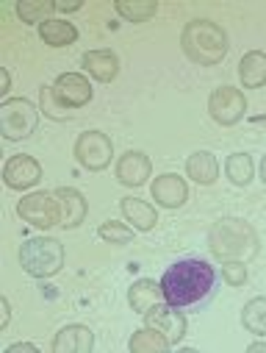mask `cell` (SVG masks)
I'll use <instances>...</instances> for the list:
<instances>
[{
	"label": "cell",
	"mask_w": 266,
	"mask_h": 353,
	"mask_svg": "<svg viewBox=\"0 0 266 353\" xmlns=\"http://www.w3.org/2000/svg\"><path fill=\"white\" fill-rule=\"evenodd\" d=\"M239 78L244 83V90H261L266 83V53L250 50L239 61Z\"/></svg>",
	"instance_id": "cell-20"
},
{
	"label": "cell",
	"mask_w": 266,
	"mask_h": 353,
	"mask_svg": "<svg viewBox=\"0 0 266 353\" xmlns=\"http://www.w3.org/2000/svg\"><path fill=\"white\" fill-rule=\"evenodd\" d=\"M128 303H131V309H133L136 314L144 317L147 312H153V309H158L161 303H166V298H164L161 284H155L153 279H139V281H133L131 290H128Z\"/></svg>",
	"instance_id": "cell-15"
},
{
	"label": "cell",
	"mask_w": 266,
	"mask_h": 353,
	"mask_svg": "<svg viewBox=\"0 0 266 353\" xmlns=\"http://www.w3.org/2000/svg\"><path fill=\"white\" fill-rule=\"evenodd\" d=\"M61 203V225L64 228H78L83 220H86V212H89V203L86 198L75 190V187H58L53 192Z\"/></svg>",
	"instance_id": "cell-17"
},
{
	"label": "cell",
	"mask_w": 266,
	"mask_h": 353,
	"mask_svg": "<svg viewBox=\"0 0 266 353\" xmlns=\"http://www.w3.org/2000/svg\"><path fill=\"white\" fill-rule=\"evenodd\" d=\"M172 347V342L161 334V331H155V328H142V331H133V336H131V342H128V350L131 353H166Z\"/></svg>",
	"instance_id": "cell-22"
},
{
	"label": "cell",
	"mask_w": 266,
	"mask_h": 353,
	"mask_svg": "<svg viewBox=\"0 0 266 353\" xmlns=\"http://www.w3.org/2000/svg\"><path fill=\"white\" fill-rule=\"evenodd\" d=\"M150 192H153V201L164 209H181L189 198V187L177 172L158 175V179L153 181V187H150Z\"/></svg>",
	"instance_id": "cell-12"
},
{
	"label": "cell",
	"mask_w": 266,
	"mask_h": 353,
	"mask_svg": "<svg viewBox=\"0 0 266 353\" xmlns=\"http://www.w3.org/2000/svg\"><path fill=\"white\" fill-rule=\"evenodd\" d=\"M92 83L80 72H61L53 83V98L61 109H80L92 101Z\"/></svg>",
	"instance_id": "cell-9"
},
{
	"label": "cell",
	"mask_w": 266,
	"mask_h": 353,
	"mask_svg": "<svg viewBox=\"0 0 266 353\" xmlns=\"http://www.w3.org/2000/svg\"><path fill=\"white\" fill-rule=\"evenodd\" d=\"M0 78H3V83H0V95H6V92H9V83H12L9 70H0Z\"/></svg>",
	"instance_id": "cell-32"
},
{
	"label": "cell",
	"mask_w": 266,
	"mask_h": 353,
	"mask_svg": "<svg viewBox=\"0 0 266 353\" xmlns=\"http://www.w3.org/2000/svg\"><path fill=\"white\" fill-rule=\"evenodd\" d=\"M155 0H117V14L125 17L128 23H147L150 17H155Z\"/></svg>",
	"instance_id": "cell-25"
},
{
	"label": "cell",
	"mask_w": 266,
	"mask_h": 353,
	"mask_svg": "<svg viewBox=\"0 0 266 353\" xmlns=\"http://www.w3.org/2000/svg\"><path fill=\"white\" fill-rule=\"evenodd\" d=\"M0 309H3V314H0V328H6L9 325V301L6 298H0Z\"/></svg>",
	"instance_id": "cell-31"
},
{
	"label": "cell",
	"mask_w": 266,
	"mask_h": 353,
	"mask_svg": "<svg viewBox=\"0 0 266 353\" xmlns=\"http://www.w3.org/2000/svg\"><path fill=\"white\" fill-rule=\"evenodd\" d=\"M222 279L230 284V287H244L247 284V268L244 261H222Z\"/></svg>",
	"instance_id": "cell-28"
},
{
	"label": "cell",
	"mask_w": 266,
	"mask_h": 353,
	"mask_svg": "<svg viewBox=\"0 0 266 353\" xmlns=\"http://www.w3.org/2000/svg\"><path fill=\"white\" fill-rule=\"evenodd\" d=\"M83 70L100 83H111L120 75V59L114 50H89L80 56Z\"/></svg>",
	"instance_id": "cell-16"
},
{
	"label": "cell",
	"mask_w": 266,
	"mask_h": 353,
	"mask_svg": "<svg viewBox=\"0 0 266 353\" xmlns=\"http://www.w3.org/2000/svg\"><path fill=\"white\" fill-rule=\"evenodd\" d=\"M23 350L25 353H36L39 347L34 342H14V345H9V353H23Z\"/></svg>",
	"instance_id": "cell-30"
},
{
	"label": "cell",
	"mask_w": 266,
	"mask_h": 353,
	"mask_svg": "<svg viewBox=\"0 0 266 353\" xmlns=\"http://www.w3.org/2000/svg\"><path fill=\"white\" fill-rule=\"evenodd\" d=\"M17 214L31 223L34 228H53V225H61V203L56 195H47V192H31L25 195L20 203H17Z\"/></svg>",
	"instance_id": "cell-7"
},
{
	"label": "cell",
	"mask_w": 266,
	"mask_h": 353,
	"mask_svg": "<svg viewBox=\"0 0 266 353\" xmlns=\"http://www.w3.org/2000/svg\"><path fill=\"white\" fill-rule=\"evenodd\" d=\"M247 112V98L236 86H219L208 98V114L219 125H236Z\"/></svg>",
	"instance_id": "cell-8"
},
{
	"label": "cell",
	"mask_w": 266,
	"mask_h": 353,
	"mask_svg": "<svg viewBox=\"0 0 266 353\" xmlns=\"http://www.w3.org/2000/svg\"><path fill=\"white\" fill-rule=\"evenodd\" d=\"M184 53L200 67H217L228 56V34L211 20H192L181 34Z\"/></svg>",
	"instance_id": "cell-2"
},
{
	"label": "cell",
	"mask_w": 266,
	"mask_h": 353,
	"mask_svg": "<svg viewBox=\"0 0 266 353\" xmlns=\"http://www.w3.org/2000/svg\"><path fill=\"white\" fill-rule=\"evenodd\" d=\"M247 350H250V353H266V342H252Z\"/></svg>",
	"instance_id": "cell-34"
},
{
	"label": "cell",
	"mask_w": 266,
	"mask_h": 353,
	"mask_svg": "<svg viewBox=\"0 0 266 353\" xmlns=\"http://www.w3.org/2000/svg\"><path fill=\"white\" fill-rule=\"evenodd\" d=\"M78 164L89 172H100L111 164V156H114V142L109 139V134L103 131H83L78 139H75V148H72Z\"/></svg>",
	"instance_id": "cell-6"
},
{
	"label": "cell",
	"mask_w": 266,
	"mask_h": 353,
	"mask_svg": "<svg viewBox=\"0 0 266 353\" xmlns=\"http://www.w3.org/2000/svg\"><path fill=\"white\" fill-rule=\"evenodd\" d=\"M39 179H42L39 161L34 156H25V153L12 156L6 161V167H3V181H6L9 190H20V192L23 190H31V187L39 184Z\"/></svg>",
	"instance_id": "cell-10"
},
{
	"label": "cell",
	"mask_w": 266,
	"mask_h": 353,
	"mask_svg": "<svg viewBox=\"0 0 266 353\" xmlns=\"http://www.w3.org/2000/svg\"><path fill=\"white\" fill-rule=\"evenodd\" d=\"M20 264L34 279H53L64 268V245L53 236H31L20 248Z\"/></svg>",
	"instance_id": "cell-4"
},
{
	"label": "cell",
	"mask_w": 266,
	"mask_h": 353,
	"mask_svg": "<svg viewBox=\"0 0 266 353\" xmlns=\"http://www.w3.org/2000/svg\"><path fill=\"white\" fill-rule=\"evenodd\" d=\"M39 98H42V112H45L47 117H53V120H67V114H61L64 109H61V106L56 103V98H53V86H42Z\"/></svg>",
	"instance_id": "cell-29"
},
{
	"label": "cell",
	"mask_w": 266,
	"mask_h": 353,
	"mask_svg": "<svg viewBox=\"0 0 266 353\" xmlns=\"http://www.w3.org/2000/svg\"><path fill=\"white\" fill-rule=\"evenodd\" d=\"M133 231L136 228H131V225H125V223H117V220H109V223H103L100 225V239H106V242H111V245H128L131 239H133Z\"/></svg>",
	"instance_id": "cell-27"
},
{
	"label": "cell",
	"mask_w": 266,
	"mask_h": 353,
	"mask_svg": "<svg viewBox=\"0 0 266 353\" xmlns=\"http://www.w3.org/2000/svg\"><path fill=\"white\" fill-rule=\"evenodd\" d=\"M225 172L236 187H247L252 181V172H255L252 156L250 153H230L228 161H225Z\"/></svg>",
	"instance_id": "cell-24"
},
{
	"label": "cell",
	"mask_w": 266,
	"mask_h": 353,
	"mask_svg": "<svg viewBox=\"0 0 266 353\" xmlns=\"http://www.w3.org/2000/svg\"><path fill=\"white\" fill-rule=\"evenodd\" d=\"M144 323L150 325V328H155V331H161L169 342H172V347L181 342L184 336H186V314H184V309H175V306H158V309H153V312H147L144 314Z\"/></svg>",
	"instance_id": "cell-11"
},
{
	"label": "cell",
	"mask_w": 266,
	"mask_h": 353,
	"mask_svg": "<svg viewBox=\"0 0 266 353\" xmlns=\"http://www.w3.org/2000/svg\"><path fill=\"white\" fill-rule=\"evenodd\" d=\"M208 248L219 261H250L258 253V234L244 220H219L208 234Z\"/></svg>",
	"instance_id": "cell-3"
},
{
	"label": "cell",
	"mask_w": 266,
	"mask_h": 353,
	"mask_svg": "<svg viewBox=\"0 0 266 353\" xmlns=\"http://www.w3.org/2000/svg\"><path fill=\"white\" fill-rule=\"evenodd\" d=\"M80 3H56V12H78Z\"/></svg>",
	"instance_id": "cell-33"
},
{
	"label": "cell",
	"mask_w": 266,
	"mask_h": 353,
	"mask_svg": "<svg viewBox=\"0 0 266 353\" xmlns=\"http://www.w3.org/2000/svg\"><path fill=\"white\" fill-rule=\"evenodd\" d=\"M56 12L53 0H20L17 3V17L28 26H42L50 20V14Z\"/></svg>",
	"instance_id": "cell-23"
},
{
	"label": "cell",
	"mask_w": 266,
	"mask_h": 353,
	"mask_svg": "<svg viewBox=\"0 0 266 353\" xmlns=\"http://www.w3.org/2000/svg\"><path fill=\"white\" fill-rule=\"evenodd\" d=\"M39 39L50 48H67L78 39V28L67 20H47L39 26Z\"/></svg>",
	"instance_id": "cell-21"
},
{
	"label": "cell",
	"mask_w": 266,
	"mask_h": 353,
	"mask_svg": "<svg viewBox=\"0 0 266 353\" xmlns=\"http://www.w3.org/2000/svg\"><path fill=\"white\" fill-rule=\"evenodd\" d=\"M186 172L200 187H211L219 179V161L211 150H197L186 159Z\"/></svg>",
	"instance_id": "cell-19"
},
{
	"label": "cell",
	"mask_w": 266,
	"mask_h": 353,
	"mask_svg": "<svg viewBox=\"0 0 266 353\" xmlns=\"http://www.w3.org/2000/svg\"><path fill=\"white\" fill-rule=\"evenodd\" d=\"M252 123H255V125H261V123H266V114H258V117H252Z\"/></svg>",
	"instance_id": "cell-36"
},
{
	"label": "cell",
	"mask_w": 266,
	"mask_h": 353,
	"mask_svg": "<svg viewBox=\"0 0 266 353\" xmlns=\"http://www.w3.org/2000/svg\"><path fill=\"white\" fill-rule=\"evenodd\" d=\"M241 323L250 334L266 336V298H252L241 312Z\"/></svg>",
	"instance_id": "cell-26"
},
{
	"label": "cell",
	"mask_w": 266,
	"mask_h": 353,
	"mask_svg": "<svg viewBox=\"0 0 266 353\" xmlns=\"http://www.w3.org/2000/svg\"><path fill=\"white\" fill-rule=\"evenodd\" d=\"M261 181H263V184H266V156H263V159H261Z\"/></svg>",
	"instance_id": "cell-35"
},
{
	"label": "cell",
	"mask_w": 266,
	"mask_h": 353,
	"mask_svg": "<svg viewBox=\"0 0 266 353\" xmlns=\"http://www.w3.org/2000/svg\"><path fill=\"white\" fill-rule=\"evenodd\" d=\"M219 279H222V273L208 259L186 256V259L172 261L164 270L158 284H161L169 306L184 309V312H200L217 298Z\"/></svg>",
	"instance_id": "cell-1"
},
{
	"label": "cell",
	"mask_w": 266,
	"mask_h": 353,
	"mask_svg": "<svg viewBox=\"0 0 266 353\" xmlns=\"http://www.w3.org/2000/svg\"><path fill=\"white\" fill-rule=\"evenodd\" d=\"M120 209H122V217H125L136 231H153L155 223H158L155 206H150V203L142 201V198H122V201H120Z\"/></svg>",
	"instance_id": "cell-18"
},
{
	"label": "cell",
	"mask_w": 266,
	"mask_h": 353,
	"mask_svg": "<svg viewBox=\"0 0 266 353\" xmlns=\"http://www.w3.org/2000/svg\"><path fill=\"white\" fill-rule=\"evenodd\" d=\"M92 347H95V334H92V328L78 325V323L64 325V328L56 334L53 345H50L53 353H89Z\"/></svg>",
	"instance_id": "cell-14"
},
{
	"label": "cell",
	"mask_w": 266,
	"mask_h": 353,
	"mask_svg": "<svg viewBox=\"0 0 266 353\" xmlns=\"http://www.w3.org/2000/svg\"><path fill=\"white\" fill-rule=\"evenodd\" d=\"M39 125V112L25 98H9L0 106V134L9 142L28 139Z\"/></svg>",
	"instance_id": "cell-5"
},
{
	"label": "cell",
	"mask_w": 266,
	"mask_h": 353,
	"mask_svg": "<svg viewBox=\"0 0 266 353\" xmlns=\"http://www.w3.org/2000/svg\"><path fill=\"white\" fill-rule=\"evenodd\" d=\"M150 170H153V164L142 150H128L120 156L114 172H117V181L122 187H142L150 179Z\"/></svg>",
	"instance_id": "cell-13"
}]
</instances>
